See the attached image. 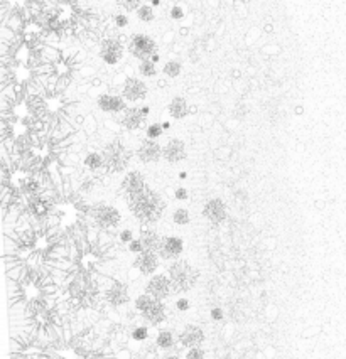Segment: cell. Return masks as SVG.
Segmentation results:
<instances>
[{
  "mask_svg": "<svg viewBox=\"0 0 346 359\" xmlns=\"http://www.w3.org/2000/svg\"><path fill=\"white\" fill-rule=\"evenodd\" d=\"M100 154L103 157V172L107 176L123 172L129 167L130 161H132V150L118 137H115L114 140L105 144Z\"/></svg>",
  "mask_w": 346,
  "mask_h": 359,
  "instance_id": "3957f363",
  "label": "cell"
},
{
  "mask_svg": "<svg viewBox=\"0 0 346 359\" xmlns=\"http://www.w3.org/2000/svg\"><path fill=\"white\" fill-rule=\"evenodd\" d=\"M135 155L142 163H154L162 159V145L157 140L142 138L135 148Z\"/></svg>",
  "mask_w": 346,
  "mask_h": 359,
  "instance_id": "5bb4252c",
  "label": "cell"
},
{
  "mask_svg": "<svg viewBox=\"0 0 346 359\" xmlns=\"http://www.w3.org/2000/svg\"><path fill=\"white\" fill-rule=\"evenodd\" d=\"M210 317H211V321H214V322H221L225 319V310L221 307H213L210 312Z\"/></svg>",
  "mask_w": 346,
  "mask_h": 359,
  "instance_id": "f35d334b",
  "label": "cell"
},
{
  "mask_svg": "<svg viewBox=\"0 0 346 359\" xmlns=\"http://www.w3.org/2000/svg\"><path fill=\"white\" fill-rule=\"evenodd\" d=\"M127 251H129V253H132V255H135V257L142 253L144 248H142V243L139 241V238H133V240L127 245Z\"/></svg>",
  "mask_w": 346,
  "mask_h": 359,
  "instance_id": "d590c367",
  "label": "cell"
},
{
  "mask_svg": "<svg viewBox=\"0 0 346 359\" xmlns=\"http://www.w3.org/2000/svg\"><path fill=\"white\" fill-rule=\"evenodd\" d=\"M140 319H142V322L147 327H159L161 324H164L165 319H167V305H165V302L154 300L152 305L146 312L140 314Z\"/></svg>",
  "mask_w": 346,
  "mask_h": 359,
  "instance_id": "d6986e66",
  "label": "cell"
},
{
  "mask_svg": "<svg viewBox=\"0 0 346 359\" xmlns=\"http://www.w3.org/2000/svg\"><path fill=\"white\" fill-rule=\"evenodd\" d=\"M188 157V148L181 138H169L162 145V159L169 163H179Z\"/></svg>",
  "mask_w": 346,
  "mask_h": 359,
  "instance_id": "ac0fdd59",
  "label": "cell"
},
{
  "mask_svg": "<svg viewBox=\"0 0 346 359\" xmlns=\"http://www.w3.org/2000/svg\"><path fill=\"white\" fill-rule=\"evenodd\" d=\"M150 7H161V0H152V3H150Z\"/></svg>",
  "mask_w": 346,
  "mask_h": 359,
  "instance_id": "bcb514c9",
  "label": "cell"
},
{
  "mask_svg": "<svg viewBox=\"0 0 346 359\" xmlns=\"http://www.w3.org/2000/svg\"><path fill=\"white\" fill-rule=\"evenodd\" d=\"M137 71L142 78H155L157 76V67H155L154 63H150L149 59L147 61H140L139 66H137Z\"/></svg>",
  "mask_w": 346,
  "mask_h": 359,
  "instance_id": "f1b7e54d",
  "label": "cell"
},
{
  "mask_svg": "<svg viewBox=\"0 0 346 359\" xmlns=\"http://www.w3.org/2000/svg\"><path fill=\"white\" fill-rule=\"evenodd\" d=\"M149 61H150V63H154V65H157V63L161 61V54H159V52H155V54L150 56V59H149Z\"/></svg>",
  "mask_w": 346,
  "mask_h": 359,
  "instance_id": "7bdbcfd3",
  "label": "cell"
},
{
  "mask_svg": "<svg viewBox=\"0 0 346 359\" xmlns=\"http://www.w3.org/2000/svg\"><path fill=\"white\" fill-rule=\"evenodd\" d=\"M147 187L146 176H144L140 170H129V172L123 176L122 184H120V191L125 197L133 196V194H139L140 191H144Z\"/></svg>",
  "mask_w": 346,
  "mask_h": 359,
  "instance_id": "e0dca14e",
  "label": "cell"
},
{
  "mask_svg": "<svg viewBox=\"0 0 346 359\" xmlns=\"http://www.w3.org/2000/svg\"><path fill=\"white\" fill-rule=\"evenodd\" d=\"M127 206H129L133 218L140 223V226H154L164 216L167 201L159 191L147 186L139 194L127 197Z\"/></svg>",
  "mask_w": 346,
  "mask_h": 359,
  "instance_id": "6da1fadb",
  "label": "cell"
},
{
  "mask_svg": "<svg viewBox=\"0 0 346 359\" xmlns=\"http://www.w3.org/2000/svg\"><path fill=\"white\" fill-rule=\"evenodd\" d=\"M159 266H161V260H159L157 253H154V251H142L132 261V268L140 277H152L154 273H157Z\"/></svg>",
  "mask_w": 346,
  "mask_h": 359,
  "instance_id": "4fadbf2b",
  "label": "cell"
},
{
  "mask_svg": "<svg viewBox=\"0 0 346 359\" xmlns=\"http://www.w3.org/2000/svg\"><path fill=\"white\" fill-rule=\"evenodd\" d=\"M139 359H157V358H155V354H144V356Z\"/></svg>",
  "mask_w": 346,
  "mask_h": 359,
  "instance_id": "f6af8a7d",
  "label": "cell"
},
{
  "mask_svg": "<svg viewBox=\"0 0 346 359\" xmlns=\"http://www.w3.org/2000/svg\"><path fill=\"white\" fill-rule=\"evenodd\" d=\"M152 302H154V298L144 292V294H140V295H137V297H135V300H133V309H135V312L140 315L142 312H146L147 309L152 305Z\"/></svg>",
  "mask_w": 346,
  "mask_h": 359,
  "instance_id": "484cf974",
  "label": "cell"
},
{
  "mask_svg": "<svg viewBox=\"0 0 346 359\" xmlns=\"http://www.w3.org/2000/svg\"><path fill=\"white\" fill-rule=\"evenodd\" d=\"M186 359H204L206 358V351L203 347H193V349H186L184 354Z\"/></svg>",
  "mask_w": 346,
  "mask_h": 359,
  "instance_id": "836d02e7",
  "label": "cell"
},
{
  "mask_svg": "<svg viewBox=\"0 0 346 359\" xmlns=\"http://www.w3.org/2000/svg\"><path fill=\"white\" fill-rule=\"evenodd\" d=\"M142 5V2H139V0H129V2H118V7H122V9H125L127 12H130V10H133L135 12L139 7Z\"/></svg>",
  "mask_w": 346,
  "mask_h": 359,
  "instance_id": "74e56055",
  "label": "cell"
},
{
  "mask_svg": "<svg viewBox=\"0 0 346 359\" xmlns=\"http://www.w3.org/2000/svg\"><path fill=\"white\" fill-rule=\"evenodd\" d=\"M135 16L140 22H146V24L152 22V20L155 19V12H154L152 7H150V3H142V5L135 10Z\"/></svg>",
  "mask_w": 346,
  "mask_h": 359,
  "instance_id": "4316f807",
  "label": "cell"
},
{
  "mask_svg": "<svg viewBox=\"0 0 346 359\" xmlns=\"http://www.w3.org/2000/svg\"><path fill=\"white\" fill-rule=\"evenodd\" d=\"M161 127H162V130H169V129H171V122H162L161 123Z\"/></svg>",
  "mask_w": 346,
  "mask_h": 359,
  "instance_id": "ee69618b",
  "label": "cell"
},
{
  "mask_svg": "<svg viewBox=\"0 0 346 359\" xmlns=\"http://www.w3.org/2000/svg\"><path fill=\"white\" fill-rule=\"evenodd\" d=\"M130 24V19H129V16H127V12H118V14H115V17H114V27L115 29H125L127 26Z\"/></svg>",
  "mask_w": 346,
  "mask_h": 359,
  "instance_id": "1f68e13d",
  "label": "cell"
},
{
  "mask_svg": "<svg viewBox=\"0 0 346 359\" xmlns=\"http://www.w3.org/2000/svg\"><path fill=\"white\" fill-rule=\"evenodd\" d=\"M174 307L178 312H186V310H189V307H191V302H189V298H186V297H179L178 300H176Z\"/></svg>",
  "mask_w": 346,
  "mask_h": 359,
  "instance_id": "8d00e7d4",
  "label": "cell"
},
{
  "mask_svg": "<svg viewBox=\"0 0 346 359\" xmlns=\"http://www.w3.org/2000/svg\"><path fill=\"white\" fill-rule=\"evenodd\" d=\"M83 165L88 172H98V170H103V157H101L100 152L91 150L84 155Z\"/></svg>",
  "mask_w": 346,
  "mask_h": 359,
  "instance_id": "603a6c76",
  "label": "cell"
},
{
  "mask_svg": "<svg viewBox=\"0 0 346 359\" xmlns=\"http://www.w3.org/2000/svg\"><path fill=\"white\" fill-rule=\"evenodd\" d=\"M101 300L107 305H110L112 309H120L123 305H127L130 302V292L127 282L112 278L108 287L101 292Z\"/></svg>",
  "mask_w": 346,
  "mask_h": 359,
  "instance_id": "ba28073f",
  "label": "cell"
},
{
  "mask_svg": "<svg viewBox=\"0 0 346 359\" xmlns=\"http://www.w3.org/2000/svg\"><path fill=\"white\" fill-rule=\"evenodd\" d=\"M116 238H118V241L122 245H129L135 236H133V229L132 228H123V229H120V233H118V236H116Z\"/></svg>",
  "mask_w": 346,
  "mask_h": 359,
  "instance_id": "e575fe53",
  "label": "cell"
},
{
  "mask_svg": "<svg viewBox=\"0 0 346 359\" xmlns=\"http://www.w3.org/2000/svg\"><path fill=\"white\" fill-rule=\"evenodd\" d=\"M162 359H182L181 356H179L178 353H174V351H169L167 354H164V358Z\"/></svg>",
  "mask_w": 346,
  "mask_h": 359,
  "instance_id": "60d3db41",
  "label": "cell"
},
{
  "mask_svg": "<svg viewBox=\"0 0 346 359\" xmlns=\"http://www.w3.org/2000/svg\"><path fill=\"white\" fill-rule=\"evenodd\" d=\"M125 51L129 52L132 58L139 59V63L147 61V59H150V56L157 52V41L149 34L137 33L129 37Z\"/></svg>",
  "mask_w": 346,
  "mask_h": 359,
  "instance_id": "5b68a950",
  "label": "cell"
},
{
  "mask_svg": "<svg viewBox=\"0 0 346 359\" xmlns=\"http://www.w3.org/2000/svg\"><path fill=\"white\" fill-rule=\"evenodd\" d=\"M144 292L154 298V300L165 302L172 295V285L171 280L165 273H154L146 283Z\"/></svg>",
  "mask_w": 346,
  "mask_h": 359,
  "instance_id": "30bf717a",
  "label": "cell"
},
{
  "mask_svg": "<svg viewBox=\"0 0 346 359\" xmlns=\"http://www.w3.org/2000/svg\"><path fill=\"white\" fill-rule=\"evenodd\" d=\"M186 177H188V174H186V172H181V174H179V179H186Z\"/></svg>",
  "mask_w": 346,
  "mask_h": 359,
  "instance_id": "7dc6e473",
  "label": "cell"
},
{
  "mask_svg": "<svg viewBox=\"0 0 346 359\" xmlns=\"http://www.w3.org/2000/svg\"><path fill=\"white\" fill-rule=\"evenodd\" d=\"M164 133L165 131L162 130V127L159 122L150 123V125H147V129H146V138H149V140H157V138H161Z\"/></svg>",
  "mask_w": 346,
  "mask_h": 359,
  "instance_id": "f546056e",
  "label": "cell"
},
{
  "mask_svg": "<svg viewBox=\"0 0 346 359\" xmlns=\"http://www.w3.org/2000/svg\"><path fill=\"white\" fill-rule=\"evenodd\" d=\"M167 113L174 120H182L189 115V103L184 97H174L167 105Z\"/></svg>",
  "mask_w": 346,
  "mask_h": 359,
  "instance_id": "7402d4cb",
  "label": "cell"
},
{
  "mask_svg": "<svg viewBox=\"0 0 346 359\" xmlns=\"http://www.w3.org/2000/svg\"><path fill=\"white\" fill-rule=\"evenodd\" d=\"M118 95H122V98L127 101V105H137V103L144 101L149 97V86L142 78L137 76H127V80L123 81L122 88H120Z\"/></svg>",
  "mask_w": 346,
  "mask_h": 359,
  "instance_id": "52a82bcc",
  "label": "cell"
},
{
  "mask_svg": "<svg viewBox=\"0 0 346 359\" xmlns=\"http://www.w3.org/2000/svg\"><path fill=\"white\" fill-rule=\"evenodd\" d=\"M139 241L142 243L144 251H154L157 253L159 243H161V234L152 226H140L139 229Z\"/></svg>",
  "mask_w": 346,
  "mask_h": 359,
  "instance_id": "ffe728a7",
  "label": "cell"
},
{
  "mask_svg": "<svg viewBox=\"0 0 346 359\" xmlns=\"http://www.w3.org/2000/svg\"><path fill=\"white\" fill-rule=\"evenodd\" d=\"M97 106H98V110H101L103 113H110V115H118V113H122L129 105H127V101L122 98V95L103 91L101 95H98Z\"/></svg>",
  "mask_w": 346,
  "mask_h": 359,
  "instance_id": "9a60e30c",
  "label": "cell"
},
{
  "mask_svg": "<svg viewBox=\"0 0 346 359\" xmlns=\"http://www.w3.org/2000/svg\"><path fill=\"white\" fill-rule=\"evenodd\" d=\"M86 219L91 226L97 231H105V233H112L116 226L122 221V214L115 206L108 204V202H95L90 204V209L86 212Z\"/></svg>",
  "mask_w": 346,
  "mask_h": 359,
  "instance_id": "277c9868",
  "label": "cell"
},
{
  "mask_svg": "<svg viewBox=\"0 0 346 359\" xmlns=\"http://www.w3.org/2000/svg\"><path fill=\"white\" fill-rule=\"evenodd\" d=\"M203 216L211 223V225H221L228 216V209H227V204L223 202V199H220V197L208 199L203 206Z\"/></svg>",
  "mask_w": 346,
  "mask_h": 359,
  "instance_id": "2e32d148",
  "label": "cell"
},
{
  "mask_svg": "<svg viewBox=\"0 0 346 359\" xmlns=\"http://www.w3.org/2000/svg\"><path fill=\"white\" fill-rule=\"evenodd\" d=\"M189 221H191V214H189V211L186 208H178L174 209V212H172V223L178 226H186L189 225Z\"/></svg>",
  "mask_w": 346,
  "mask_h": 359,
  "instance_id": "83f0119b",
  "label": "cell"
},
{
  "mask_svg": "<svg viewBox=\"0 0 346 359\" xmlns=\"http://www.w3.org/2000/svg\"><path fill=\"white\" fill-rule=\"evenodd\" d=\"M129 337H130V341H133V343H137V344L146 343V341H149V337H150V327H147L146 324L135 326L132 330H130Z\"/></svg>",
  "mask_w": 346,
  "mask_h": 359,
  "instance_id": "cb8c5ba5",
  "label": "cell"
},
{
  "mask_svg": "<svg viewBox=\"0 0 346 359\" xmlns=\"http://www.w3.org/2000/svg\"><path fill=\"white\" fill-rule=\"evenodd\" d=\"M115 116H116V123H120L127 131H135V130L142 129L147 122V118L142 115V112H140V105L127 106L122 113H118V115H115Z\"/></svg>",
  "mask_w": 346,
  "mask_h": 359,
  "instance_id": "7c38bea8",
  "label": "cell"
},
{
  "mask_svg": "<svg viewBox=\"0 0 346 359\" xmlns=\"http://www.w3.org/2000/svg\"><path fill=\"white\" fill-rule=\"evenodd\" d=\"M184 251V240L176 234H167V236H161V243L157 248V257L161 261H174L179 260V257Z\"/></svg>",
  "mask_w": 346,
  "mask_h": 359,
  "instance_id": "9c48e42d",
  "label": "cell"
},
{
  "mask_svg": "<svg viewBox=\"0 0 346 359\" xmlns=\"http://www.w3.org/2000/svg\"><path fill=\"white\" fill-rule=\"evenodd\" d=\"M81 131L84 135H93L97 131V122H95L93 115H86L83 120V125H81Z\"/></svg>",
  "mask_w": 346,
  "mask_h": 359,
  "instance_id": "4dcf8cb0",
  "label": "cell"
},
{
  "mask_svg": "<svg viewBox=\"0 0 346 359\" xmlns=\"http://www.w3.org/2000/svg\"><path fill=\"white\" fill-rule=\"evenodd\" d=\"M154 346L155 349L161 351H171L178 346V334L171 329H161L157 334H155L154 339ZM179 347V346H178Z\"/></svg>",
  "mask_w": 346,
  "mask_h": 359,
  "instance_id": "44dd1931",
  "label": "cell"
},
{
  "mask_svg": "<svg viewBox=\"0 0 346 359\" xmlns=\"http://www.w3.org/2000/svg\"><path fill=\"white\" fill-rule=\"evenodd\" d=\"M169 16H171L172 20H181L186 17V9L182 5H179V3H176V5H172L169 9Z\"/></svg>",
  "mask_w": 346,
  "mask_h": 359,
  "instance_id": "d6a6232c",
  "label": "cell"
},
{
  "mask_svg": "<svg viewBox=\"0 0 346 359\" xmlns=\"http://www.w3.org/2000/svg\"><path fill=\"white\" fill-rule=\"evenodd\" d=\"M188 197H189V193H188V189H186V187L179 186V187H176V189H174V199H178V201H186Z\"/></svg>",
  "mask_w": 346,
  "mask_h": 359,
  "instance_id": "ab89813d",
  "label": "cell"
},
{
  "mask_svg": "<svg viewBox=\"0 0 346 359\" xmlns=\"http://www.w3.org/2000/svg\"><path fill=\"white\" fill-rule=\"evenodd\" d=\"M206 341L203 327L196 324H186L178 334V346L182 349H193V347H203Z\"/></svg>",
  "mask_w": 346,
  "mask_h": 359,
  "instance_id": "8fae6325",
  "label": "cell"
},
{
  "mask_svg": "<svg viewBox=\"0 0 346 359\" xmlns=\"http://www.w3.org/2000/svg\"><path fill=\"white\" fill-rule=\"evenodd\" d=\"M100 59L108 66H115L125 56V46L116 39V35H103L98 42Z\"/></svg>",
  "mask_w": 346,
  "mask_h": 359,
  "instance_id": "8992f818",
  "label": "cell"
},
{
  "mask_svg": "<svg viewBox=\"0 0 346 359\" xmlns=\"http://www.w3.org/2000/svg\"><path fill=\"white\" fill-rule=\"evenodd\" d=\"M162 73L165 74L167 78H178L179 74L182 73V65L178 61V59H169V61L164 63V66H162Z\"/></svg>",
  "mask_w": 346,
  "mask_h": 359,
  "instance_id": "d4e9b609",
  "label": "cell"
},
{
  "mask_svg": "<svg viewBox=\"0 0 346 359\" xmlns=\"http://www.w3.org/2000/svg\"><path fill=\"white\" fill-rule=\"evenodd\" d=\"M165 275L172 285V294H184L194 289L199 278V270L193 266L188 260H174L167 265Z\"/></svg>",
  "mask_w": 346,
  "mask_h": 359,
  "instance_id": "7a4b0ae2",
  "label": "cell"
},
{
  "mask_svg": "<svg viewBox=\"0 0 346 359\" xmlns=\"http://www.w3.org/2000/svg\"><path fill=\"white\" fill-rule=\"evenodd\" d=\"M140 112H142V115L147 118V116L150 115V106L149 105H140Z\"/></svg>",
  "mask_w": 346,
  "mask_h": 359,
  "instance_id": "b9f144b4",
  "label": "cell"
}]
</instances>
